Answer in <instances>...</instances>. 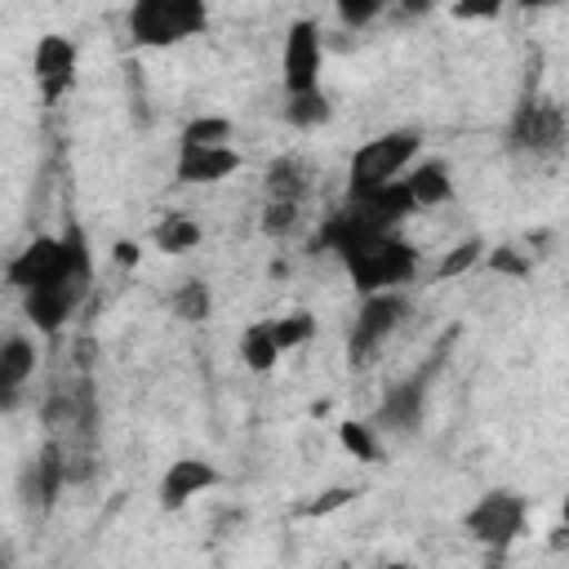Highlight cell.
<instances>
[{
	"label": "cell",
	"instance_id": "6da1fadb",
	"mask_svg": "<svg viewBox=\"0 0 569 569\" xmlns=\"http://www.w3.org/2000/svg\"><path fill=\"white\" fill-rule=\"evenodd\" d=\"M316 249H333L360 293L396 289V284L413 280V271H418V249L413 244H405L391 231H373V227L356 222L347 209L329 213V222L316 236Z\"/></svg>",
	"mask_w": 569,
	"mask_h": 569
},
{
	"label": "cell",
	"instance_id": "7a4b0ae2",
	"mask_svg": "<svg viewBox=\"0 0 569 569\" xmlns=\"http://www.w3.org/2000/svg\"><path fill=\"white\" fill-rule=\"evenodd\" d=\"M209 27V9L200 0H138L129 9V36L142 49H169Z\"/></svg>",
	"mask_w": 569,
	"mask_h": 569
},
{
	"label": "cell",
	"instance_id": "3957f363",
	"mask_svg": "<svg viewBox=\"0 0 569 569\" xmlns=\"http://www.w3.org/2000/svg\"><path fill=\"white\" fill-rule=\"evenodd\" d=\"M418 147H422V138H418V129H391V133H378L373 142H365L356 156H351V191H373V187H387V182H396L405 169H409V160L418 156Z\"/></svg>",
	"mask_w": 569,
	"mask_h": 569
},
{
	"label": "cell",
	"instance_id": "277c9868",
	"mask_svg": "<svg viewBox=\"0 0 569 569\" xmlns=\"http://www.w3.org/2000/svg\"><path fill=\"white\" fill-rule=\"evenodd\" d=\"M525 520H529V502L516 493V489H489L476 498V507L462 516V529L489 547V551H507L520 533H525Z\"/></svg>",
	"mask_w": 569,
	"mask_h": 569
},
{
	"label": "cell",
	"instance_id": "5b68a950",
	"mask_svg": "<svg viewBox=\"0 0 569 569\" xmlns=\"http://www.w3.org/2000/svg\"><path fill=\"white\" fill-rule=\"evenodd\" d=\"M405 311H409V302H405V293H396V289L365 293V302H360V311H356V329H351V338H347L351 360H356V365L373 360V351L391 338V329L405 320Z\"/></svg>",
	"mask_w": 569,
	"mask_h": 569
},
{
	"label": "cell",
	"instance_id": "8992f818",
	"mask_svg": "<svg viewBox=\"0 0 569 569\" xmlns=\"http://www.w3.org/2000/svg\"><path fill=\"white\" fill-rule=\"evenodd\" d=\"M511 147L529 156H556L565 147V111L551 98H525L511 116Z\"/></svg>",
	"mask_w": 569,
	"mask_h": 569
},
{
	"label": "cell",
	"instance_id": "52a82bcc",
	"mask_svg": "<svg viewBox=\"0 0 569 569\" xmlns=\"http://www.w3.org/2000/svg\"><path fill=\"white\" fill-rule=\"evenodd\" d=\"M320 62H325V49H320L316 22L311 18L289 22V31H284V89H289V98L320 89Z\"/></svg>",
	"mask_w": 569,
	"mask_h": 569
},
{
	"label": "cell",
	"instance_id": "ba28073f",
	"mask_svg": "<svg viewBox=\"0 0 569 569\" xmlns=\"http://www.w3.org/2000/svg\"><path fill=\"white\" fill-rule=\"evenodd\" d=\"M84 293H89V280L67 276V280H58V284H44V289H36V293H22V311H27V320H31L40 333H58V329L67 325V316L80 307Z\"/></svg>",
	"mask_w": 569,
	"mask_h": 569
},
{
	"label": "cell",
	"instance_id": "9c48e42d",
	"mask_svg": "<svg viewBox=\"0 0 569 569\" xmlns=\"http://www.w3.org/2000/svg\"><path fill=\"white\" fill-rule=\"evenodd\" d=\"M62 485H67V449H62L58 440H49V445L22 467V498H27L31 507L49 511Z\"/></svg>",
	"mask_w": 569,
	"mask_h": 569
},
{
	"label": "cell",
	"instance_id": "30bf717a",
	"mask_svg": "<svg viewBox=\"0 0 569 569\" xmlns=\"http://www.w3.org/2000/svg\"><path fill=\"white\" fill-rule=\"evenodd\" d=\"M36 80H40V93L44 102H58L71 84H76V44L67 36H44L36 44Z\"/></svg>",
	"mask_w": 569,
	"mask_h": 569
},
{
	"label": "cell",
	"instance_id": "8fae6325",
	"mask_svg": "<svg viewBox=\"0 0 569 569\" xmlns=\"http://www.w3.org/2000/svg\"><path fill=\"white\" fill-rule=\"evenodd\" d=\"M422 400H427V373L387 387L373 427H387V431H413V427L422 422Z\"/></svg>",
	"mask_w": 569,
	"mask_h": 569
},
{
	"label": "cell",
	"instance_id": "7c38bea8",
	"mask_svg": "<svg viewBox=\"0 0 569 569\" xmlns=\"http://www.w3.org/2000/svg\"><path fill=\"white\" fill-rule=\"evenodd\" d=\"M213 485H218L213 462H204V458H178V462L164 471V480H160V507H164V511L187 507L196 493H204V489H213Z\"/></svg>",
	"mask_w": 569,
	"mask_h": 569
},
{
	"label": "cell",
	"instance_id": "4fadbf2b",
	"mask_svg": "<svg viewBox=\"0 0 569 569\" xmlns=\"http://www.w3.org/2000/svg\"><path fill=\"white\" fill-rule=\"evenodd\" d=\"M240 169V156L231 147H178V182L204 187V182H222Z\"/></svg>",
	"mask_w": 569,
	"mask_h": 569
},
{
	"label": "cell",
	"instance_id": "5bb4252c",
	"mask_svg": "<svg viewBox=\"0 0 569 569\" xmlns=\"http://www.w3.org/2000/svg\"><path fill=\"white\" fill-rule=\"evenodd\" d=\"M409 196H413V209H436L453 196V182H449V169L440 160H427V164H413L409 173H400Z\"/></svg>",
	"mask_w": 569,
	"mask_h": 569
},
{
	"label": "cell",
	"instance_id": "9a60e30c",
	"mask_svg": "<svg viewBox=\"0 0 569 569\" xmlns=\"http://www.w3.org/2000/svg\"><path fill=\"white\" fill-rule=\"evenodd\" d=\"M31 373H36V347L27 338H4L0 342V382L22 391Z\"/></svg>",
	"mask_w": 569,
	"mask_h": 569
},
{
	"label": "cell",
	"instance_id": "2e32d148",
	"mask_svg": "<svg viewBox=\"0 0 569 569\" xmlns=\"http://www.w3.org/2000/svg\"><path fill=\"white\" fill-rule=\"evenodd\" d=\"M302 191H307V169L293 156L271 160V169H267V196L271 200H284V204H298Z\"/></svg>",
	"mask_w": 569,
	"mask_h": 569
},
{
	"label": "cell",
	"instance_id": "e0dca14e",
	"mask_svg": "<svg viewBox=\"0 0 569 569\" xmlns=\"http://www.w3.org/2000/svg\"><path fill=\"white\" fill-rule=\"evenodd\" d=\"M200 244V222L187 213H164L156 227V249L160 253H187Z\"/></svg>",
	"mask_w": 569,
	"mask_h": 569
},
{
	"label": "cell",
	"instance_id": "ac0fdd59",
	"mask_svg": "<svg viewBox=\"0 0 569 569\" xmlns=\"http://www.w3.org/2000/svg\"><path fill=\"white\" fill-rule=\"evenodd\" d=\"M240 360H244L253 373H267V369L280 360V351H276V342H271V325H267V320H258V325H249V329L240 333Z\"/></svg>",
	"mask_w": 569,
	"mask_h": 569
},
{
	"label": "cell",
	"instance_id": "d6986e66",
	"mask_svg": "<svg viewBox=\"0 0 569 569\" xmlns=\"http://www.w3.org/2000/svg\"><path fill=\"white\" fill-rule=\"evenodd\" d=\"M267 325H271V342H276L280 356L293 351V347H302V342L316 333L311 311H289V316H276V320H267Z\"/></svg>",
	"mask_w": 569,
	"mask_h": 569
},
{
	"label": "cell",
	"instance_id": "ffe728a7",
	"mask_svg": "<svg viewBox=\"0 0 569 569\" xmlns=\"http://www.w3.org/2000/svg\"><path fill=\"white\" fill-rule=\"evenodd\" d=\"M182 147H231V120L227 116H196L182 129Z\"/></svg>",
	"mask_w": 569,
	"mask_h": 569
},
{
	"label": "cell",
	"instance_id": "44dd1931",
	"mask_svg": "<svg viewBox=\"0 0 569 569\" xmlns=\"http://www.w3.org/2000/svg\"><path fill=\"white\" fill-rule=\"evenodd\" d=\"M284 120H289L293 129H316V124H325V120H329V98H325L320 89L298 93V98H289Z\"/></svg>",
	"mask_w": 569,
	"mask_h": 569
},
{
	"label": "cell",
	"instance_id": "7402d4cb",
	"mask_svg": "<svg viewBox=\"0 0 569 569\" xmlns=\"http://www.w3.org/2000/svg\"><path fill=\"white\" fill-rule=\"evenodd\" d=\"M209 307H213V298H209V284H204V280H187V284H178V293H173V311H178V320L200 325V320L209 316Z\"/></svg>",
	"mask_w": 569,
	"mask_h": 569
},
{
	"label": "cell",
	"instance_id": "603a6c76",
	"mask_svg": "<svg viewBox=\"0 0 569 569\" xmlns=\"http://www.w3.org/2000/svg\"><path fill=\"white\" fill-rule=\"evenodd\" d=\"M338 440H342V449L356 453L360 462H378V453H382L369 422H342V427H338Z\"/></svg>",
	"mask_w": 569,
	"mask_h": 569
},
{
	"label": "cell",
	"instance_id": "cb8c5ba5",
	"mask_svg": "<svg viewBox=\"0 0 569 569\" xmlns=\"http://www.w3.org/2000/svg\"><path fill=\"white\" fill-rule=\"evenodd\" d=\"M480 253H485V244L471 236V240H462V244H453L445 258H440V276L449 280V276H462V271H471L476 262H480Z\"/></svg>",
	"mask_w": 569,
	"mask_h": 569
},
{
	"label": "cell",
	"instance_id": "d4e9b609",
	"mask_svg": "<svg viewBox=\"0 0 569 569\" xmlns=\"http://www.w3.org/2000/svg\"><path fill=\"white\" fill-rule=\"evenodd\" d=\"M293 222H298V204L267 200V213H262V231H267V236H284Z\"/></svg>",
	"mask_w": 569,
	"mask_h": 569
},
{
	"label": "cell",
	"instance_id": "484cf974",
	"mask_svg": "<svg viewBox=\"0 0 569 569\" xmlns=\"http://www.w3.org/2000/svg\"><path fill=\"white\" fill-rule=\"evenodd\" d=\"M378 13H382V0H342V4H338L342 27H365V22H373Z\"/></svg>",
	"mask_w": 569,
	"mask_h": 569
},
{
	"label": "cell",
	"instance_id": "4316f807",
	"mask_svg": "<svg viewBox=\"0 0 569 569\" xmlns=\"http://www.w3.org/2000/svg\"><path fill=\"white\" fill-rule=\"evenodd\" d=\"M351 498H356V493H351L347 485H338V489H325V493H316V498H311V502H307L302 511H307V516H329V511H338V507H347Z\"/></svg>",
	"mask_w": 569,
	"mask_h": 569
},
{
	"label": "cell",
	"instance_id": "83f0119b",
	"mask_svg": "<svg viewBox=\"0 0 569 569\" xmlns=\"http://www.w3.org/2000/svg\"><path fill=\"white\" fill-rule=\"evenodd\" d=\"M489 267H493V271H502V276H525V271H529V262H525L516 249H507V244L489 253Z\"/></svg>",
	"mask_w": 569,
	"mask_h": 569
},
{
	"label": "cell",
	"instance_id": "f1b7e54d",
	"mask_svg": "<svg viewBox=\"0 0 569 569\" xmlns=\"http://www.w3.org/2000/svg\"><path fill=\"white\" fill-rule=\"evenodd\" d=\"M498 0H485V4H453V18H498Z\"/></svg>",
	"mask_w": 569,
	"mask_h": 569
},
{
	"label": "cell",
	"instance_id": "f546056e",
	"mask_svg": "<svg viewBox=\"0 0 569 569\" xmlns=\"http://www.w3.org/2000/svg\"><path fill=\"white\" fill-rule=\"evenodd\" d=\"M116 262H120V267H133V262H138V244H133V240H120V244H116Z\"/></svg>",
	"mask_w": 569,
	"mask_h": 569
},
{
	"label": "cell",
	"instance_id": "4dcf8cb0",
	"mask_svg": "<svg viewBox=\"0 0 569 569\" xmlns=\"http://www.w3.org/2000/svg\"><path fill=\"white\" fill-rule=\"evenodd\" d=\"M18 400H22V391H13V387H4V382H0V413L18 409Z\"/></svg>",
	"mask_w": 569,
	"mask_h": 569
},
{
	"label": "cell",
	"instance_id": "1f68e13d",
	"mask_svg": "<svg viewBox=\"0 0 569 569\" xmlns=\"http://www.w3.org/2000/svg\"><path fill=\"white\" fill-rule=\"evenodd\" d=\"M378 569H413V565H378Z\"/></svg>",
	"mask_w": 569,
	"mask_h": 569
},
{
	"label": "cell",
	"instance_id": "d6a6232c",
	"mask_svg": "<svg viewBox=\"0 0 569 569\" xmlns=\"http://www.w3.org/2000/svg\"><path fill=\"white\" fill-rule=\"evenodd\" d=\"M0 569H9V556H4V551H0Z\"/></svg>",
	"mask_w": 569,
	"mask_h": 569
},
{
	"label": "cell",
	"instance_id": "836d02e7",
	"mask_svg": "<svg viewBox=\"0 0 569 569\" xmlns=\"http://www.w3.org/2000/svg\"><path fill=\"white\" fill-rule=\"evenodd\" d=\"M342 569H347V565H342Z\"/></svg>",
	"mask_w": 569,
	"mask_h": 569
}]
</instances>
